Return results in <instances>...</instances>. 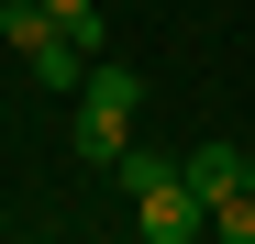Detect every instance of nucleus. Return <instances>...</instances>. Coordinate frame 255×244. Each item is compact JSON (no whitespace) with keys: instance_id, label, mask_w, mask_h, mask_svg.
Wrapping results in <instances>:
<instances>
[{"instance_id":"obj_4","label":"nucleus","mask_w":255,"mask_h":244,"mask_svg":"<svg viewBox=\"0 0 255 244\" xmlns=\"http://www.w3.org/2000/svg\"><path fill=\"white\" fill-rule=\"evenodd\" d=\"M56 11H45V0H0V45H11V56H33V45H56Z\"/></svg>"},{"instance_id":"obj_6","label":"nucleus","mask_w":255,"mask_h":244,"mask_svg":"<svg viewBox=\"0 0 255 244\" xmlns=\"http://www.w3.org/2000/svg\"><path fill=\"white\" fill-rule=\"evenodd\" d=\"M45 11H56V22L78 33V22H100V0H45Z\"/></svg>"},{"instance_id":"obj_5","label":"nucleus","mask_w":255,"mask_h":244,"mask_svg":"<svg viewBox=\"0 0 255 244\" xmlns=\"http://www.w3.org/2000/svg\"><path fill=\"white\" fill-rule=\"evenodd\" d=\"M211 233H222V244H255V178H244V189H222V200H211Z\"/></svg>"},{"instance_id":"obj_3","label":"nucleus","mask_w":255,"mask_h":244,"mask_svg":"<svg viewBox=\"0 0 255 244\" xmlns=\"http://www.w3.org/2000/svg\"><path fill=\"white\" fill-rule=\"evenodd\" d=\"M178 167H189V189H200V211H211L222 189H244V144H189Z\"/></svg>"},{"instance_id":"obj_2","label":"nucleus","mask_w":255,"mask_h":244,"mask_svg":"<svg viewBox=\"0 0 255 244\" xmlns=\"http://www.w3.org/2000/svg\"><path fill=\"white\" fill-rule=\"evenodd\" d=\"M133 222H144V244H189V233H211V211H200L189 167H166L155 189H133Z\"/></svg>"},{"instance_id":"obj_7","label":"nucleus","mask_w":255,"mask_h":244,"mask_svg":"<svg viewBox=\"0 0 255 244\" xmlns=\"http://www.w3.org/2000/svg\"><path fill=\"white\" fill-rule=\"evenodd\" d=\"M244 178H255V155H244Z\"/></svg>"},{"instance_id":"obj_1","label":"nucleus","mask_w":255,"mask_h":244,"mask_svg":"<svg viewBox=\"0 0 255 244\" xmlns=\"http://www.w3.org/2000/svg\"><path fill=\"white\" fill-rule=\"evenodd\" d=\"M133 111H144V78L122 67V56H89V78H78V100H67V144H78V167H111V155L133 144Z\"/></svg>"}]
</instances>
